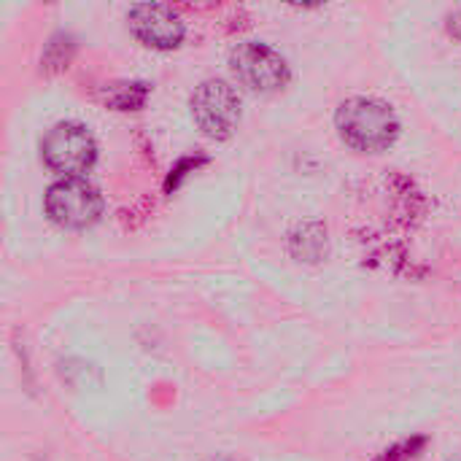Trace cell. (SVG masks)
Wrapping results in <instances>:
<instances>
[{"mask_svg": "<svg viewBox=\"0 0 461 461\" xmlns=\"http://www.w3.org/2000/svg\"><path fill=\"white\" fill-rule=\"evenodd\" d=\"M73 54H76V43H73V38H70V35H65V32H59V35H54V38L46 43V51H43L41 65H43V70L57 73V70L68 68V62L73 59Z\"/></svg>", "mask_w": 461, "mask_h": 461, "instance_id": "cell-9", "label": "cell"}, {"mask_svg": "<svg viewBox=\"0 0 461 461\" xmlns=\"http://www.w3.org/2000/svg\"><path fill=\"white\" fill-rule=\"evenodd\" d=\"M451 461H461V456H456V459H451Z\"/></svg>", "mask_w": 461, "mask_h": 461, "instance_id": "cell-12", "label": "cell"}, {"mask_svg": "<svg viewBox=\"0 0 461 461\" xmlns=\"http://www.w3.org/2000/svg\"><path fill=\"white\" fill-rule=\"evenodd\" d=\"M335 124L343 140L359 151H384L400 135L397 113L375 97H351L340 103Z\"/></svg>", "mask_w": 461, "mask_h": 461, "instance_id": "cell-1", "label": "cell"}, {"mask_svg": "<svg viewBox=\"0 0 461 461\" xmlns=\"http://www.w3.org/2000/svg\"><path fill=\"white\" fill-rule=\"evenodd\" d=\"M448 32L456 38V41H461V11H454V14H448Z\"/></svg>", "mask_w": 461, "mask_h": 461, "instance_id": "cell-11", "label": "cell"}, {"mask_svg": "<svg viewBox=\"0 0 461 461\" xmlns=\"http://www.w3.org/2000/svg\"><path fill=\"white\" fill-rule=\"evenodd\" d=\"M130 27L135 32V38L143 46L159 49V51H170L176 46H181L184 41V22L181 16L159 3H140L130 11Z\"/></svg>", "mask_w": 461, "mask_h": 461, "instance_id": "cell-6", "label": "cell"}, {"mask_svg": "<svg viewBox=\"0 0 461 461\" xmlns=\"http://www.w3.org/2000/svg\"><path fill=\"white\" fill-rule=\"evenodd\" d=\"M41 157L54 173H59L65 178H76L95 165L97 146H95V138L81 124L59 122L43 135Z\"/></svg>", "mask_w": 461, "mask_h": 461, "instance_id": "cell-2", "label": "cell"}, {"mask_svg": "<svg viewBox=\"0 0 461 461\" xmlns=\"http://www.w3.org/2000/svg\"><path fill=\"white\" fill-rule=\"evenodd\" d=\"M105 105L116 111H138L149 100V84L146 81H116L103 89Z\"/></svg>", "mask_w": 461, "mask_h": 461, "instance_id": "cell-7", "label": "cell"}, {"mask_svg": "<svg viewBox=\"0 0 461 461\" xmlns=\"http://www.w3.org/2000/svg\"><path fill=\"white\" fill-rule=\"evenodd\" d=\"M46 213L65 230H86L100 219L103 197L81 178H62L46 192Z\"/></svg>", "mask_w": 461, "mask_h": 461, "instance_id": "cell-3", "label": "cell"}, {"mask_svg": "<svg viewBox=\"0 0 461 461\" xmlns=\"http://www.w3.org/2000/svg\"><path fill=\"white\" fill-rule=\"evenodd\" d=\"M230 65L243 86L262 95L278 92L289 84L286 59L265 43H254V41L238 43L230 54Z\"/></svg>", "mask_w": 461, "mask_h": 461, "instance_id": "cell-4", "label": "cell"}, {"mask_svg": "<svg viewBox=\"0 0 461 461\" xmlns=\"http://www.w3.org/2000/svg\"><path fill=\"white\" fill-rule=\"evenodd\" d=\"M205 162H208V157H184V159L170 170V176L165 178V192H167V194H173V192L181 186V181H184L189 173H194L200 165H205Z\"/></svg>", "mask_w": 461, "mask_h": 461, "instance_id": "cell-10", "label": "cell"}, {"mask_svg": "<svg viewBox=\"0 0 461 461\" xmlns=\"http://www.w3.org/2000/svg\"><path fill=\"white\" fill-rule=\"evenodd\" d=\"M192 116L208 138L224 140L240 122V97L230 84L208 78L192 95Z\"/></svg>", "mask_w": 461, "mask_h": 461, "instance_id": "cell-5", "label": "cell"}, {"mask_svg": "<svg viewBox=\"0 0 461 461\" xmlns=\"http://www.w3.org/2000/svg\"><path fill=\"white\" fill-rule=\"evenodd\" d=\"M429 438L427 435H411L397 440L394 446L384 448L373 461H421L427 454Z\"/></svg>", "mask_w": 461, "mask_h": 461, "instance_id": "cell-8", "label": "cell"}]
</instances>
